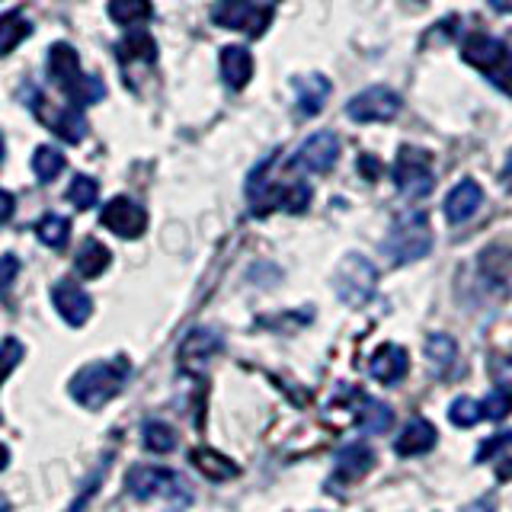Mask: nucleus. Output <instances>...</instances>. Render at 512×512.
Returning a JSON list of instances; mask_svg holds the SVG:
<instances>
[{
	"label": "nucleus",
	"instance_id": "1",
	"mask_svg": "<svg viewBox=\"0 0 512 512\" xmlns=\"http://www.w3.org/2000/svg\"><path fill=\"white\" fill-rule=\"evenodd\" d=\"M48 77H52V84L68 96V103L80 109L90 103H100L106 96L103 80L84 74V68H80V55L71 42H55L48 48Z\"/></svg>",
	"mask_w": 512,
	"mask_h": 512
},
{
	"label": "nucleus",
	"instance_id": "2",
	"mask_svg": "<svg viewBox=\"0 0 512 512\" xmlns=\"http://www.w3.org/2000/svg\"><path fill=\"white\" fill-rule=\"evenodd\" d=\"M128 375H132V362H128L125 356L90 362V365H84L71 378L68 391H71V397L84 410H100V407H106L109 400L125 388Z\"/></svg>",
	"mask_w": 512,
	"mask_h": 512
},
{
	"label": "nucleus",
	"instance_id": "3",
	"mask_svg": "<svg viewBox=\"0 0 512 512\" xmlns=\"http://www.w3.org/2000/svg\"><path fill=\"white\" fill-rule=\"evenodd\" d=\"M125 487L135 500H167L173 509H186L192 503L186 477L170 468H154V464H138L128 471Z\"/></svg>",
	"mask_w": 512,
	"mask_h": 512
},
{
	"label": "nucleus",
	"instance_id": "4",
	"mask_svg": "<svg viewBox=\"0 0 512 512\" xmlns=\"http://www.w3.org/2000/svg\"><path fill=\"white\" fill-rule=\"evenodd\" d=\"M429 250H432V228L423 212H410L404 218H397L391 234L384 237V256H388L394 266L423 260Z\"/></svg>",
	"mask_w": 512,
	"mask_h": 512
},
{
	"label": "nucleus",
	"instance_id": "5",
	"mask_svg": "<svg viewBox=\"0 0 512 512\" xmlns=\"http://www.w3.org/2000/svg\"><path fill=\"white\" fill-rule=\"evenodd\" d=\"M26 103L32 109V116H36L45 128H52V132L61 138V141H68V144H80L87 138V119H84V109L68 103V106H55L48 96L39 90V87H26Z\"/></svg>",
	"mask_w": 512,
	"mask_h": 512
},
{
	"label": "nucleus",
	"instance_id": "6",
	"mask_svg": "<svg viewBox=\"0 0 512 512\" xmlns=\"http://www.w3.org/2000/svg\"><path fill=\"white\" fill-rule=\"evenodd\" d=\"M394 186L404 192L407 199H426L432 192V186H436L429 151L404 144V148L397 151V160H394Z\"/></svg>",
	"mask_w": 512,
	"mask_h": 512
},
{
	"label": "nucleus",
	"instance_id": "7",
	"mask_svg": "<svg viewBox=\"0 0 512 512\" xmlns=\"http://www.w3.org/2000/svg\"><path fill=\"white\" fill-rule=\"evenodd\" d=\"M378 288V269L372 260H365L359 253H349L340 263V272H336V292L352 308H362L365 301H372Z\"/></svg>",
	"mask_w": 512,
	"mask_h": 512
},
{
	"label": "nucleus",
	"instance_id": "8",
	"mask_svg": "<svg viewBox=\"0 0 512 512\" xmlns=\"http://www.w3.org/2000/svg\"><path fill=\"white\" fill-rule=\"evenodd\" d=\"M346 112L352 122H391L400 112V93L391 87H368L352 96Z\"/></svg>",
	"mask_w": 512,
	"mask_h": 512
},
{
	"label": "nucleus",
	"instance_id": "9",
	"mask_svg": "<svg viewBox=\"0 0 512 512\" xmlns=\"http://www.w3.org/2000/svg\"><path fill=\"white\" fill-rule=\"evenodd\" d=\"M100 221H103L106 231H112L116 237H125V240L141 237L144 228H148V215H144V208L128 196L109 199L100 212Z\"/></svg>",
	"mask_w": 512,
	"mask_h": 512
},
{
	"label": "nucleus",
	"instance_id": "10",
	"mask_svg": "<svg viewBox=\"0 0 512 512\" xmlns=\"http://www.w3.org/2000/svg\"><path fill=\"white\" fill-rule=\"evenodd\" d=\"M266 16L253 0H218L212 7V23L221 29H237V32H250V36H260L266 29Z\"/></svg>",
	"mask_w": 512,
	"mask_h": 512
},
{
	"label": "nucleus",
	"instance_id": "11",
	"mask_svg": "<svg viewBox=\"0 0 512 512\" xmlns=\"http://www.w3.org/2000/svg\"><path fill=\"white\" fill-rule=\"evenodd\" d=\"M52 304H55V311L61 314V320L68 327H84L90 320V314H93L90 295L71 279H61V282L52 285Z\"/></svg>",
	"mask_w": 512,
	"mask_h": 512
},
{
	"label": "nucleus",
	"instance_id": "12",
	"mask_svg": "<svg viewBox=\"0 0 512 512\" xmlns=\"http://www.w3.org/2000/svg\"><path fill=\"white\" fill-rule=\"evenodd\" d=\"M336 160H340V138L333 132H314L311 138H304V144L295 154V167L308 173H327Z\"/></svg>",
	"mask_w": 512,
	"mask_h": 512
},
{
	"label": "nucleus",
	"instance_id": "13",
	"mask_svg": "<svg viewBox=\"0 0 512 512\" xmlns=\"http://www.w3.org/2000/svg\"><path fill=\"white\" fill-rule=\"evenodd\" d=\"M221 349H224L221 333L212 327H199V330L186 333V340L180 343V365L186 372H202Z\"/></svg>",
	"mask_w": 512,
	"mask_h": 512
},
{
	"label": "nucleus",
	"instance_id": "14",
	"mask_svg": "<svg viewBox=\"0 0 512 512\" xmlns=\"http://www.w3.org/2000/svg\"><path fill=\"white\" fill-rule=\"evenodd\" d=\"M410 372V356L407 349H400L397 343H384L372 352V359H368V375L381 384H400Z\"/></svg>",
	"mask_w": 512,
	"mask_h": 512
},
{
	"label": "nucleus",
	"instance_id": "15",
	"mask_svg": "<svg viewBox=\"0 0 512 512\" xmlns=\"http://www.w3.org/2000/svg\"><path fill=\"white\" fill-rule=\"evenodd\" d=\"M506 45L493 36H484V32H474V36H464L461 39V58L471 64V68L484 71L487 77L496 71V64L503 61Z\"/></svg>",
	"mask_w": 512,
	"mask_h": 512
},
{
	"label": "nucleus",
	"instance_id": "16",
	"mask_svg": "<svg viewBox=\"0 0 512 512\" xmlns=\"http://www.w3.org/2000/svg\"><path fill=\"white\" fill-rule=\"evenodd\" d=\"M292 90H295V103H298V116L311 119L317 116L320 109H324V103L330 100V80L324 74H298L292 80Z\"/></svg>",
	"mask_w": 512,
	"mask_h": 512
},
{
	"label": "nucleus",
	"instance_id": "17",
	"mask_svg": "<svg viewBox=\"0 0 512 512\" xmlns=\"http://www.w3.org/2000/svg\"><path fill=\"white\" fill-rule=\"evenodd\" d=\"M375 468V452L365 442H352L346 445L340 455H336V468H333V480H340L343 487L359 484V480Z\"/></svg>",
	"mask_w": 512,
	"mask_h": 512
},
{
	"label": "nucleus",
	"instance_id": "18",
	"mask_svg": "<svg viewBox=\"0 0 512 512\" xmlns=\"http://www.w3.org/2000/svg\"><path fill=\"white\" fill-rule=\"evenodd\" d=\"M436 442H439L436 426H432L429 420H423V416H416V420H410L404 426V432H400V436L394 439V452L400 458H416V455L432 452Z\"/></svg>",
	"mask_w": 512,
	"mask_h": 512
},
{
	"label": "nucleus",
	"instance_id": "19",
	"mask_svg": "<svg viewBox=\"0 0 512 512\" xmlns=\"http://www.w3.org/2000/svg\"><path fill=\"white\" fill-rule=\"evenodd\" d=\"M480 205H484V189H480L474 180H461L445 196V218L452 224H464L480 212Z\"/></svg>",
	"mask_w": 512,
	"mask_h": 512
},
{
	"label": "nucleus",
	"instance_id": "20",
	"mask_svg": "<svg viewBox=\"0 0 512 512\" xmlns=\"http://www.w3.org/2000/svg\"><path fill=\"white\" fill-rule=\"evenodd\" d=\"M253 77V55L244 45H228L221 48V80L231 90H244Z\"/></svg>",
	"mask_w": 512,
	"mask_h": 512
},
{
	"label": "nucleus",
	"instance_id": "21",
	"mask_svg": "<svg viewBox=\"0 0 512 512\" xmlns=\"http://www.w3.org/2000/svg\"><path fill=\"white\" fill-rule=\"evenodd\" d=\"M112 263V253L106 244H100L96 237H87L84 244H80L77 256H74V272L80 279H96V276H103V272L109 269Z\"/></svg>",
	"mask_w": 512,
	"mask_h": 512
},
{
	"label": "nucleus",
	"instance_id": "22",
	"mask_svg": "<svg viewBox=\"0 0 512 512\" xmlns=\"http://www.w3.org/2000/svg\"><path fill=\"white\" fill-rule=\"evenodd\" d=\"M116 55L125 68L135 61L154 64L157 61V42H154V36H148V32H128V36L116 45Z\"/></svg>",
	"mask_w": 512,
	"mask_h": 512
},
{
	"label": "nucleus",
	"instance_id": "23",
	"mask_svg": "<svg viewBox=\"0 0 512 512\" xmlns=\"http://www.w3.org/2000/svg\"><path fill=\"white\" fill-rule=\"evenodd\" d=\"M29 32H32V23L23 10H10V13L0 16V58L10 55L13 48L29 36Z\"/></svg>",
	"mask_w": 512,
	"mask_h": 512
},
{
	"label": "nucleus",
	"instance_id": "24",
	"mask_svg": "<svg viewBox=\"0 0 512 512\" xmlns=\"http://www.w3.org/2000/svg\"><path fill=\"white\" fill-rule=\"evenodd\" d=\"M109 20L119 23V26H138V23H148L154 16V4L151 0H109Z\"/></svg>",
	"mask_w": 512,
	"mask_h": 512
},
{
	"label": "nucleus",
	"instance_id": "25",
	"mask_svg": "<svg viewBox=\"0 0 512 512\" xmlns=\"http://www.w3.org/2000/svg\"><path fill=\"white\" fill-rule=\"evenodd\" d=\"M64 167H68V160H64V154L55 148V144H42V148L32 151V173H36L39 183L58 180Z\"/></svg>",
	"mask_w": 512,
	"mask_h": 512
},
{
	"label": "nucleus",
	"instance_id": "26",
	"mask_svg": "<svg viewBox=\"0 0 512 512\" xmlns=\"http://www.w3.org/2000/svg\"><path fill=\"white\" fill-rule=\"evenodd\" d=\"M192 464H196V468L208 480H231V477H237V464L228 461L224 455H218V452H212V448H196V452H192Z\"/></svg>",
	"mask_w": 512,
	"mask_h": 512
},
{
	"label": "nucleus",
	"instance_id": "27",
	"mask_svg": "<svg viewBox=\"0 0 512 512\" xmlns=\"http://www.w3.org/2000/svg\"><path fill=\"white\" fill-rule=\"evenodd\" d=\"M141 442L154 455H170L176 448V429L164 420H148L141 426Z\"/></svg>",
	"mask_w": 512,
	"mask_h": 512
},
{
	"label": "nucleus",
	"instance_id": "28",
	"mask_svg": "<svg viewBox=\"0 0 512 512\" xmlns=\"http://www.w3.org/2000/svg\"><path fill=\"white\" fill-rule=\"evenodd\" d=\"M426 359H429V365L436 368L439 375H445L448 368L455 365V359H458V346H455V340L448 333H432L429 340H426Z\"/></svg>",
	"mask_w": 512,
	"mask_h": 512
},
{
	"label": "nucleus",
	"instance_id": "29",
	"mask_svg": "<svg viewBox=\"0 0 512 512\" xmlns=\"http://www.w3.org/2000/svg\"><path fill=\"white\" fill-rule=\"evenodd\" d=\"M394 423V413L391 407H384L381 400L375 397H362V407H359V426L365 432H372V436H381V432H388Z\"/></svg>",
	"mask_w": 512,
	"mask_h": 512
},
{
	"label": "nucleus",
	"instance_id": "30",
	"mask_svg": "<svg viewBox=\"0 0 512 512\" xmlns=\"http://www.w3.org/2000/svg\"><path fill=\"white\" fill-rule=\"evenodd\" d=\"M36 237L42 240L45 247L61 250L64 244H68V237H71V221L64 215H42L36 221Z\"/></svg>",
	"mask_w": 512,
	"mask_h": 512
},
{
	"label": "nucleus",
	"instance_id": "31",
	"mask_svg": "<svg viewBox=\"0 0 512 512\" xmlns=\"http://www.w3.org/2000/svg\"><path fill=\"white\" fill-rule=\"evenodd\" d=\"M96 199H100V183H96L93 176L77 173L68 186V202L77 208V212H87V208L96 205Z\"/></svg>",
	"mask_w": 512,
	"mask_h": 512
},
{
	"label": "nucleus",
	"instance_id": "32",
	"mask_svg": "<svg viewBox=\"0 0 512 512\" xmlns=\"http://www.w3.org/2000/svg\"><path fill=\"white\" fill-rule=\"evenodd\" d=\"M448 420H452L455 426L468 429V426H477L480 420H484V404L474 397H455L452 407H448Z\"/></svg>",
	"mask_w": 512,
	"mask_h": 512
},
{
	"label": "nucleus",
	"instance_id": "33",
	"mask_svg": "<svg viewBox=\"0 0 512 512\" xmlns=\"http://www.w3.org/2000/svg\"><path fill=\"white\" fill-rule=\"evenodd\" d=\"M484 404V420H493V423H500L506 420V416L512 413V388H493L487 400H480Z\"/></svg>",
	"mask_w": 512,
	"mask_h": 512
},
{
	"label": "nucleus",
	"instance_id": "34",
	"mask_svg": "<svg viewBox=\"0 0 512 512\" xmlns=\"http://www.w3.org/2000/svg\"><path fill=\"white\" fill-rule=\"evenodd\" d=\"M23 356H26V349H23L20 340H13V336H10V340L0 343V384H4L13 368L23 362Z\"/></svg>",
	"mask_w": 512,
	"mask_h": 512
},
{
	"label": "nucleus",
	"instance_id": "35",
	"mask_svg": "<svg viewBox=\"0 0 512 512\" xmlns=\"http://www.w3.org/2000/svg\"><path fill=\"white\" fill-rule=\"evenodd\" d=\"M308 205H311V189L304 183L282 186V205L279 208H285V212H292V215H301Z\"/></svg>",
	"mask_w": 512,
	"mask_h": 512
},
{
	"label": "nucleus",
	"instance_id": "36",
	"mask_svg": "<svg viewBox=\"0 0 512 512\" xmlns=\"http://www.w3.org/2000/svg\"><path fill=\"white\" fill-rule=\"evenodd\" d=\"M490 80L496 87H500L503 93L512 96V45H506V52H503V61L496 64V71L490 74Z\"/></svg>",
	"mask_w": 512,
	"mask_h": 512
},
{
	"label": "nucleus",
	"instance_id": "37",
	"mask_svg": "<svg viewBox=\"0 0 512 512\" xmlns=\"http://www.w3.org/2000/svg\"><path fill=\"white\" fill-rule=\"evenodd\" d=\"M16 272H20V260H16L13 253H4L0 256V295H7V288L13 285Z\"/></svg>",
	"mask_w": 512,
	"mask_h": 512
},
{
	"label": "nucleus",
	"instance_id": "38",
	"mask_svg": "<svg viewBox=\"0 0 512 512\" xmlns=\"http://www.w3.org/2000/svg\"><path fill=\"white\" fill-rule=\"evenodd\" d=\"M506 445H512V432H500V436L487 439L484 445H480V452H477V461H487V455H500Z\"/></svg>",
	"mask_w": 512,
	"mask_h": 512
},
{
	"label": "nucleus",
	"instance_id": "39",
	"mask_svg": "<svg viewBox=\"0 0 512 512\" xmlns=\"http://www.w3.org/2000/svg\"><path fill=\"white\" fill-rule=\"evenodd\" d=\"M13 212H16V202H13V196L7 189H0V228L13 218Z\"/></svg>",
	"mask_w": 512,
	"mask_h": 512
},
{
	"label": "nucleus",
	"instance_id": "40",
	"mask_svg": "<svg viewBox=\"0 0 512 512\" xmlns=\"http://www.w3.org/2000/svg\"><path fill=\"white\" fill-rule=\"evenodd\" d=\"M359 170H362V176H368V180H375V176H378V160L375 157H362Z\"/></svg>",
	"mask_w": 512,
	"mask_h": 512
},
{
	"label": "nucleus",
	"instance_id": "41",
	"mask_svg": "<svg viewBox=\"0 0 512 512\" xmlns=\"http://www.w3.org/2000/svg\"><path fill=\"white\" fill-rule=\"evenodd\" d=\"M493 509H496V503H493V500H490V496H487V500H480V503H474V506H471L468 512H493Z\"/></svg>",
	"mask_w": 512,
	"mask_h": 512
},
{
	"label": "nucleus",
	"instance_id": "42",
	"mask_svg": "<svg viewBox=\"0 0 512 512\" xmlns=\"http://www.w3.org/2000/svg\"><path fill=\"white\" fill-rule=\"evenodd\" d=\"M490 7L500 13H512V0H490Z\"/></svg>",
	"mask_w": 512,
	"mask_h": 512
},
{
	"label": "nucleus",
	"instance_id": "43",
	"mask_svg": "<svg viewBox=\"0 0 512 512\" xmlns=\"http://www.w3.org/2000/svg\"><path fill=\"white\" fill-rule=\"evenodd\" d=\"M7 464H10V448H7V445H0V471H4Z\"/></svg>",
	"mask_w": 512,
	"mask_h": 512
},
{
	"label": "nucleus",
	"instance_id": "44",
	"mask_svg": "<svg viewBox=\"0 0 512 512\" xmlns=\"http://www.w3.org/2000/svg\"><path fill=\"white\" fill-rule=\"evenodd\" d=\"M506 464H500V477L506 480V477H512V455L509 458H503Z\"/></svg>",
	"mask_w": 512,
	"mask_h": 512
},
{
	"label": "nucleus",
	"instance_id": "45",
	"mask_svg": "<svg viewBox=\"0 0 512 512\" xmlns=\"http://www.w3.org/2000/svg\"><path fill=\"white\" fill-rule=\"evenodd\" d=\"M0 512H10V500H7L4 493H0Z\"/></svg>",
	"mask_w": 512,
	"mask_h": 512
},
{
	"label": "nucleus",
	"instance_id": "46",
	"mask_svg": "<svg viewBox=\"0 0 512 512\" xmlns=\"http://www.w3.org/2000/svg\"><path fill=\"white\" fill-rule=\"evenodd\" d=\"M4 154H7V148H4V138H0V164H4Z\"/></svg>",
	"mask_w": 512,
	"mask_h": 512
}]
</instances>
